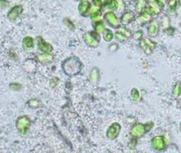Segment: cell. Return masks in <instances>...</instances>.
<instances>
[{
    "instance_id": "cell-34",
    "label": "cell",
    "mask_w": 181,
    "mask_h": 153,
    "mask_svg": "<svg viewBox=\"0 0 181 153\" xmlns=\"http://www.w3.org/2000/svg\"><path fill=\"white\" fill-rule=\"evenodd\" d=\"M101 14H94V15H91V19L94 21H101Z\"/></svg>"
},
{
    "instance_id": "cell-26",
    "label": "cell",
    "mask_w": 181,
    "mask_h": 153,
    "mask_svg": "<svg viewBox=\"0 0 181 153\" xmlns=\"http://www.w3.org/2000/svg\"><path fill=\"white\" fill-rule=\"evenodd\" d=\"M105 30V24L103 21H100L98 24L95 26V31H97L98 33H101Z\"/></svg>"
},
{
    "instance_id": "cell-3",
    "label": "cell",
    "mask_w": 181,
    "mask_h": 153,
    "mask_svg": "<svg viewBox=\"0 0 181 153\" xmlns=\"http://www.w3.org/2000/svg\"><path fill=\"white\" fill-rule=\"evenodd\" d=\"M152 13H151V11H150V8L149 7H146L143 11L140 13L139 14V16L137 18V22L139 23V25H145L148 23V22H150V21L151 20V18H152Z\"/></svg>"
},
{
    "instance_id": "cell-38",
    "label": "cell",
    "mask_w": 181,
    "mask_h": 153,
    "mask_svg": "<svg viewBox=\"0 0 181 153\" xmlns=\"http://www.w3.org/2000/svg\"><path fill=\"white\" fill-rule=\"evenodd\" d=\"M147 3H149V4H153V3H155L156 2V0H146Z\"/></svg>"
},
{
    "instance_id": "cell-37",
    "label": "cell",
    "mask_w": 181,
    "mask_h": 153,
    "mask_svg": "<svg viewBox=\"0 0 181 153\" xmlns=\"http://www.w3.org/2000/svg\"><path fill=\"white\" fill-rule=\"evenodd\" d=\"M117 44L114 43V44H112V45L110 46V50H112V51H115V50H117Z\"/></svg>"
},
{
    "instance_id": "cell-17",
    "label": "cell",
    "mask_w": 181,
    "mask_h": 153,
    "mask_svg": "<svg viewBox=\"0 0 181 153\" xmlns=\"http://www.w3.org/2000/svg\"><path fill=\"white\" fill-rule=\"evenodd\" d=\"M103 38H104L105 41L106 42H111L114 38V34L112 32V30L110 29H105L103 31Z\"/></svg>"
},
{
    "instance_id": "cell-21",
    "label": "cell",
    "mask_w": 181,
    "mask_h": 153,
    "mask_svg": "<svg viewBox=\"0 0 181 153\" xmlns=\"http://www.w3.org/2000/svg\"><path fill=\"white\" fill-rule=\"evenodd\" d=\"M23 45L26 49H29L33 46V39L30 37H27L23 40Z\"/></svg>"
},
{
    "instance_id": "cell-4",
    "label": "cell",
    "mask_w": 181,
    "mask_h": 153,
    "mask_svg": "<svg viewBox=\"0 0 181 153\" xmlns=\"http://www.w3.org/2000/svg\"><path fill=\"white\" fill-rule=\"evenodd\" d=\"M146 133V126L142 123H136L133 126L130 134L134 138H139Z\"/></svg>"
},
{
    "instance_id": "cell-42",
    "label": "cell",
    "mask_w": 181,
    "mask_h": 153,
    "mask_svg": "<svg viewBox=\"0 0 181 153\" xmlns=\"http://www.w3.org/2000/svg\"><path fill=\"white\" fill-rule=\"evenodd\" d=\"M180 130H181V124H180Z\"/></svg>"
},
{
    "instance_id": "cell-5",
    "label": "cell",
    "mask_w": 181,
    "mask_h": 153,
    "mask_svg": "<svg viewBox=\"0 0 181 153\" xmlns=\"http://www.w3.org/2000/svg\"><path fill=\"white\" fill-rule=\"evenodd\" d=\"M104 17L105 19V21L108 22V24L110 25V26H112V27H120V21H119L118 18L117 17V15H116L113 12L109 11L107 13H105Z\"/></svg>"
},
{
    "instance_id": "cell-19",
    "label": "cell",
    "mask_w": 181,
    "mask_h": 153,
    "mask_svg": "<svg viewBox=\"0 0 181 153\" xmlns=\"http://www.w3.org/2000/svg\"><path fill=\"white\" fill-rule=\"evenodd\" d=\"M118 31H120L122 35H124L127 38H131L133 36L132 31H130L129 29H128L127 27H120Z\"/></svg>"
},
{
    "instance_id": "cell-2",
    "label": "cell",
    "mask_w": 181,
    "mask_h": 153,
    "mask_svg": "<svg viewBox=\"0 0 181 153\" xmlns=\"http://www.w3.org/2000/svg\"><path fill=\"white\" fill-rule=\"evenodd\" d=\"M151 146L153 147V149L158 151H162L166 149L167 146V141L165 137L162 135H158L154 137L151 140Z\"/></svg>"
},
{
    "instance_id": "cell-28",
    "label": "cell",
    "mask_w": 181,
    "mask_h": 153,
    "mask_svg": "<svg viewBox=\"0 0 181 153\" xmlns=\"http://www.w3.org/2000/svg\"><path fill=\"white\" fill-rule=\"evenodd\" d=\"M180 94V84H177L175 85V87L173 91V94H174V97H179Z\"/></svg>"
},
{
    "instance_id": "cell-29",
    "label": "cell",
    "mask_w": 181,
    "mask_h": 153,
    "mask_svg": "<svg viewBox=\"0 0 181 153\" xmlns=\"http://www.w3.org/2000/svg\"><path fill=\"white\" fill-rule=\"evenodd\" d=\"M144 41L147 44L150 46L151 49H155V47H156V43H154L152 40H150V38H144Z\"/></svg>"
},
{
    "instance_id": "cell-20",
    "label": "cell",
    "mask_w": 181,
    "mask_h": 153,
    "mask_svg": "<svg viewBox=\"0 0 181 153\" xmlns=\"http://www.w3.org/2000/svg\"><path fill=\"white\" fill-rule=\"evenodd\" d=\"M162 27L165 30H167V28L170 27V21H169V18L167 15H164L162 19Z\"/></svg>"
},
{
    "instance_id": "cell-13",
    "label": "cell",
    "mask_w": 181,
    "mask_h": 153,
    "mask_svg": "<svg viewBox=\"0 0 181 153\" xmlns=\"http://www.w3.org/2000/svg\"><path fill=\"white\" fill-rule=\"evenodd\" d=\"M105 7L110 10L114 11L118 8V2L117 0H105Z\"/></svg>"
},
{
    "instance_id": "cell-30",
    "label": "cell",
    "mask_w": 181,
    "mask_h": 153,
    "mask_svg": "<svg viewBox=\"0 0 181 153\" xmlns=\"http://www.w3.org/2000/svg\"><path fill=\"white\" fill-rule=\"evenodd\" d=\"M116 38H117L118 41H120V42H123V41H125L127 38H126L124 35H122L120 31H117V32L116 33Z\"/></svg>"
},
{
    "instance_id": "cell-33",
    "label": "cell",
    "mask_w": 181,
    "mask_h": 153,
    "mask_svg": "<svg viewBox=\"0 0 181 153\" xmlns=\"http://www.w3.org/2000/svg\"><path fill=\"white\" fill-rule=\"evenodd\" d=\"M153 122H147L146 124H145V126H146V132H148V131H150V129H152V127H153Z\"/></svg>"
},
{
    "instance_id": "cell-18",
    "label": "cell",
    "mask_w": 181,
    "mask_h": 153,
    "mask_svg": "<svg viewBox=\"0 0 181 153\" xmlns=\"http://www.w3.org/2000/svg\"><path fill=\"white\" fill-rule=\"evenodd\" d=\"M99 77H100V72H99V71H98L97 68H94V69L92 70L90 74L91 81L94 82V83H96L99 80Z\"/></svg>"
},
{
    "instance_id": "cell-27",
    "label": "cell",
    "mask_w": 181,
    "mask_h": 153,
    "mask_svg": "<svg viewBox=\"0 0 181 153\" xmlns=\"http://www.w3.org/2000/svg\"><path fill=\"white\" fill-rule=\"evenodd\" d=\"M143 36H144V32H143L142 30H138L134 33V38L135 40H141Z\"/></svg>"
},
{
    "instance_id": "cell-14",
    "label": "cell",
    "mask_w": 181,
    "mask_h": 153,
    "mask_svg": "<svg viewBox=\"0 0 181 153\" xmlns=\"http://www.w3.org/2000/svg\"><path fill=\"white\" fill-rule=\"evenodd\" d=\"M38 43H39V49L43 52H50L52 50V46L48 43H45L44 41L40 40V41H38Z\"/></svg>"
},
{
    "instance_id": "cell-32",
    "label": "cell",
    "mask_w": 181,
    "mask_h": 153,
    "mask_svg": "<svg viewBox=\"0 0 181 153\" xmlns=\"http://www.w3.org/2000/svg\"><path fill=\"white\" fill-rule=\"evenodd\" d=\"M156 4L157 5V7L158 8H160L161 10H162V9H164L165 8V4H164V3H162V2H161L160 0H156Z\"/></svg>"
},
{
    "instance_id": "cell-7",
    "label": "cell",
    "mask_w": 181,
    "mask_h": 153,
    "mask_svg": "<svg viewBox=\"0 0 181 153\" xmlns=\"http://www.w3.org/2000/svg\"><path fill=\"white\" fill-rule=\"evenodd\" d=\"M120 130H121V126L117 122H115L113 123L107 130V133H106V135L110 139H113L117 137V135L120 133Z\"/></svg>"
},
{
    "instance_id": "cell-15",
    "label": "cell",
    "mask_w": 181,
    "mask_h": 153,
    "mask_svg": "<svg viewBox=\"0 0 181 153\" xmlns=\"http://www.w3.org/2000/svg\"><path fill=\"white\" fill-rule=\"evenodd\" d=\"M146 4H147L146 0H137V2H136V4H135L136 11L140 14V13L143 11V10L146 7Z\"/></svg>"
},
{
    "instance_id": "cell-12",
    "label": "cell",
    "mask_w": 181,
    "mask_h": 153,
    "mask_svg": "<svg viewBox=\"0 0 181 153\" xmlns=\"http://www.w3.org/2000/svg\"><path fill=\"white\" fill-rule=\"evenodd\" d=\"M22 11V7L21 6H14L13 9H11V10L9 12L8 17L11 21H14L18 17V15L21 14Z\"/></svg>"
},
{
    "instance_id": "cell-22",
    "label": "cell",
    "mask_w": 181,
    "mask_h": 153,
    "mask_svg": "<svg viewBox=\"0 0 181 153\" xmlns=\"http://www.w3.org/2000/svg\"><path fill=\"white\" fill-rule=\"evenodd\" d=\"M150 10L151 11V13L153 15H158V14L161 13V9L157 7V5L156 4V3H153V4H150Z\"/></svg>"
},
{
    "instance_id": "cell-9",
    "label": "cell",
    "mask_w": 181,
    "mask_h": 153,
    "mask_svg": "<svg viewBox=\"0 0 181 153\" xmlns=\"http://www.w3.org/2000/svg\"><path fill=\"white\" fill-rule=\"evenodd\" d=\"M30 125V120L27 117H21L17 120V128L20 131H24Z\"/></svg>"
},
{
    "instance_id": "cell-10",
    "label": "cell",
    "mask_w": 181,
    "mask_h": 153,
    "mask_svg": "<svg viewBox=\"0 0 181 153\" xmlns=\"http://www.w3.org/2000/svg\"><path fill=\"white\" fill-rule=\"evenodd\" d=\"M89 10H90V3L87 0L82 1L78 5V11L82 15H86Z\"/></svg>"
},
{
    "instance_id": "cell-39",
    "label": "cell",
    "mask_w": 181,
    "mask_h": 153,
    "mask_svg": "<svg viewBox=\"0 0 181 153\" xmlns=\"http://www.w3.org/2000/svg\"><path fill=\"white\" fill-rule=\"evenodd\" d=\"M161 2H162V3H164V4H166L167 3V0H160Z\"/></svg>"
},
{
    "instance_id": "cell-16",
    "label": "cell",
    "mask_w": 181,
    "mask_h": 153,
    "mask_svg": "<svg viewBox=\"0 0 181 153\" xmlns=\"http://www.w3.org/2000/svg\"><path fill=\"white\" fill-rule=\"evenodd\" d=\"M139 46H140V48L142 49L144 52L146 53V55H151V53H152V50L153 49L150 48V46L147 44L144 41V39H141L140 40V42H139Z\"/></svg>"
},
{
    "instance_id": "cell-24",
    "label": "cell",
    "mask_w": 181,
    "mask_h": 153,
    "mask_svg": "<svg viewBox=\"0 0 181 153\" xmlns=\"http://www.w3.org/2000/svg\"><path fill=\"white\" fill-rule=\"evenodd\" d=\"M178 2L177 0H168V6H169V10L172 13H175V10L177 9Z\"/></svg>"
},
{
    "instance_id": "cell-35",
    "label": "cell",
    "mask_w": 181,
    "mask_h": 153,
    "mask_svg": "<svg viewBox=\"0 0 181 153\" xmlns=\"http://www.w3.org/2000/svg\"><path fill=\"white\" fill-rule=\"evenodd\" d=\"M93 2H94V4L97 6V7H100L103 4V2H104V0H93Z\"/></svg>"
},
{
    "instance_id": "cell-6",
    "label": "cell",
    "mask_w": 181,
    "mask_h": 153,
    "mask_svg": "<svg viewBox=\"0 0 181 153\" xmlns=\"http://www.w3.org/2000/svg\"><path fill=\"white\" fill-rule=\"evenodd\" d=\"M159 29H160V25L159 22L157 21H151L148 25V27H147V31H148V34L151 38H155L157 37L158 33H159Z\"/></svg>"
},
{
    "instance_id": "cell-36",
    "label": "cell",
    "mask_w": 181,
    "mask_h": 153,
    "mask_svg": "<svg viewBox=\"0 0 181 153\" xmlns=\"http://www.w3.org/2000/svg\"><path fill=\"white\" fill-rule=\"evenodd\" d=\"M8 5H9V3H8V2L4 1V0H0V6H1V7L6 8Z\"/></svg>"
},
{
    "instance_id": "cell-31",
    "label": "cell",
    "mask_w": 181,
    "mask_h": 153,
    "mask_svg": "<svg viewBox=\"0 0 181 153\" xmlns=\"http://www.w3.org/2000/svg\"><path fill=\"white\" fill-rule=\"evenodd\" d=\"M94 14H101L100 7L95 6V7L92 8V10H91V11H90V16L91 15H94Z\"/></svg>"
},
{
    "instance_id": "cell-23",
    "label": "cell",
    "mask_w": 181,
    "mask_h": 153,
    "mask_svg": "<svg viewBox=\"0 0 181 153\" xmlns=\"http://www.w3.org/2000/svg\"><path fill=\"white\" fill-rule=\"evenodd\" d=\"M131 98L134 101H139L140 99V94H139V90L134 88L132 90H131Z\"/></svg>"
},
{
    "instance_id": "cell-41",
    "label": "cell",
    "mask_w": 181,
    "mask_h": 153,
    "mask_svg": "<svg viewBox=\"0 0 181 153\" xmlns=\"http://www.w3.org/2000/svg\"><path fill=\"white\" fill-rule=\"evenodd\" d=\"M179 95H181V84H180V94H179Z\"/></svg>"
},
{
    "instance_id": "cell-1",
    "label": "cell",
    "mask_w": 181,
    "mask_h": 153,
    "mask_svg": "<svg viewBox=\"0 0 181 153\" xmlns=\"http://www.w3.org/2000/svg\"><path fill=\"white\" fill-rule=\"evenodd\" d=\"M63 70L69 76L77 75L81 70V63L79 60L76 57H72L66 60L63 64Z\"/></svg>"
},
{
    "instance_id": "cell-40",
    "label": "cell",
    "mask_w": 181,
    "mask_h": 153,
    "mask_svg": "<svg viewBox=\"0 0 181 153\" xmlns=\"http://www.w3.org/2000/svg\"><path fill=\"white\" fill-rule=\"evenodd\" d=\"M129 1H130V2H133V1H135V0H129Z\"/></svg>"
},
{
    "instance_id": "cell-8",
    "label": "cell",
    "mask_w": 181,
    "mask_h": 153,
    "mask_svg": "<svg viewBox=\"0 0 181 153\" xmlns=\"http://www.w3.org/2000/svg\"><path fill=\"white\" fill-rule=\"evenodd\" d=\"M134 19H135V14L133 11H127L122 15L121 22H122V24L127 25L133 22V21H134Z\"/></svg>"
},
{
    "instance_id": "cell-25",
    "label": "cell",
    "mask_w": 181,
    "mask_h": 153,
    "mask_svg": "<svg viewBox=\"0 0 181 153\" xmlns=\"http://www.w3.org/2000/svg\"><path fill=\"white\" fill-rule=\"evenodd\" d=\"M39 59L43 62H49L53 60V56L51 55H41L39 56Z\"/></svg>"
},
{
    "instance_id": "cell-11",
    "label": "cell",
    "mask_w": 181,
    "mask_h": 153,
    "mask_svg": "<svg viewBox=\"0 0 181 153\" xmlns=\"http://www.w3.org/2000/svg\"><path fill=\"white\" fill-rule=\"evenodd\" d=\"M84 40L88 45L92 48H96L99 45V41L96 40L90 33H86L84 35Z\"/></svg>"
}]
</instances>
